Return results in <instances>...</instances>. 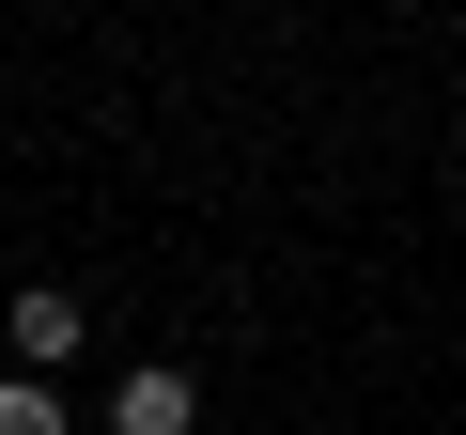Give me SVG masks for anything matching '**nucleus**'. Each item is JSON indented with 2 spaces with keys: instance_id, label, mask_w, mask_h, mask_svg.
Instances as JSON below:
<instances>
[{
  "instance_id": "1",
  "label": "nucleus",
  "mask_w": 466,
  "mask_h": 435,
  "mask_svg": "<svg viewBox=\"0 0 466 435\" xmlns=\"http://www.w3.org/2000/svg\"><path fill=\"white\" fill-rule=\"evenodd\" d=\"M0 327H16V373H63V358H78V327H94V311H78V296H63V280H32V296H16V311H0Z\"/></svg>"
},
{
  "instance_id": "2",
  "label": "nucleus",
  "mask_w": 466,
  "mask_h": 435,
  "mask_svg": "<svg viewBox=\"0 0 466 435\" xmlns=\"http://www.w3.org/2000/svg\"><path fill=\"white\" fill-rule=\"evenodd\" d=\"M187 404H202V389H187L171 358H140V373H125V404H109V435H187Z\"/></svg>"
},
{
  "instance_id": "3",
  "label": "nucleus",
  "mask_w": 466,
  "mask_h": 435,
  "mask_svg": "<svg viewBox=\"0 0 466 435\" xmlns=\"http://www.w3.org/2000/svg\"><path fill=\"white\" fill-rule=\"evenodd\" d=\"M0 435H78V420H63V389H47V373H0Z\"/></svg>"
}]
</instances>
